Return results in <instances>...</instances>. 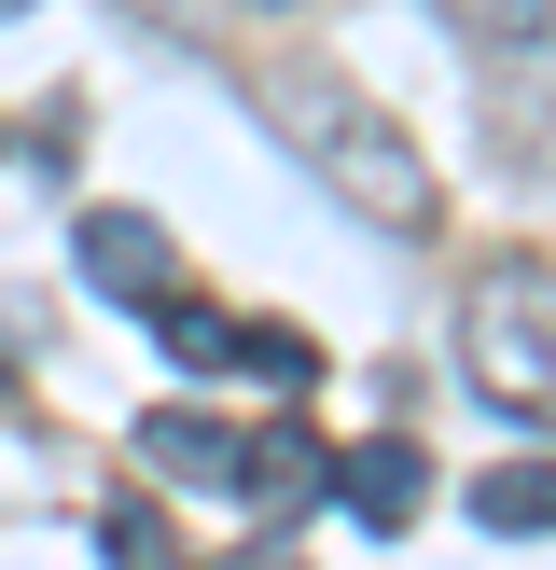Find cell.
<instances>
[{
	"mask_svg": "<svg viewBox=\"0 0 556 570\" xmlns=\"http://www.w3.org/2000/svg\"><path fill=\"white\" fill-rule=\"evenodd\" d=\"M320 488H334V501H348V515H361V529H404V515H417V501H431V460H417V445H404V432H376V445H361V460H320Z\"/></svg>",
	"mask_w": 556,
	"mask_h": 570,
	"instance_id": "277c9868",
	"label": "cell"
},
{
	"mask_svg": "<svg viewBox=\"0 0 556 570\" xmlns=\"http://www.w3.org/2000/svg\"><path fill=\"white\" fill-rule=\"evenodd\" d=\"M473 529H500V543H543V529H556V488H543V460H500V473H473Z\"/></svg>",
	"mask_w": 556,
	"mask_h": 570,
	"instance_id": "52a82bcc",
	"label": "cell"
},
{
	"mask_svg": "<svg viewBox=\"0 0 556 570\" xmlns=\"http://www.w3.org/2000/svg\"><path fill=\"white\" fill-rule=\"evenodd\" d=\"M473 376H487V404L543 417V265H515V278L473 293Z\"/></svg>",
	"mask_w": 556,
	"mask_h": 570,
	"instance_id": "3957f363",
	"label": "cell"
},
{
	"mask_svg": "<svg viewBox=\"0 0 556 570\" xmlns=\"http://www.w3.org/2000/svg\"><path fill=\"white\" fill-rule=\"evenodd\" d=\"M139 445H153V473H181V488H222V501L250 488V432H222V417H153Z\"/></svg>",
	"mask_w": 556,
	"mask_h": 570,
	"instance_id": "8992f818",
	"label": "cell"
},
{
	"mask_svg": "<svg viewBox=\"0 0 556 570\" xmlns=\"http://www.w3.org/2000/svg\"><path fill=\"white\" fill-rule=\"evenodd\" d=\"M83 278H98L111 306H153V293H167V223H139V209H83Z\"/></svg>",
	"mask_w": 556,
	"mask_h": 570,
	"instance_id": "5b68a950",
	"label": "cell"
},
{
	"mask_svg": "<svg viewBox=\"0 0 556 570\" xmlns=\"http://www.w3.org/2000/svg\"><path fill=\"white\" fill-rule=\"evenodd\" d=\"M153 348L181 362V376H265V390L320 376V348H306L292 321H222V306H195V293H153Z\"/></svg>",
	"mask_w": 556,
	"mask_h": 570,
	"instance_id": "7a4b0ae2",
	"label": "cell"
},
{
	"mask_svg": "<svg viewBox=\"0 0 556 570\" xmlns=\"http://www.w3.org/2000/svg\"><path fill=\"white\" fill-rule=\"evenodd\" d=\"M0 14H28V0H0Z\"/></svg>",
	"mask_w": 556,
	"mask_h": 570,
	"instance_id": "8fae6325",
	"label": "cell"
},
{
	"mask_svg": "<svg viewBox=\"0 0 556 570\" xmlns=\"http://www.w3.org/2000/svg\"><path fill=\"white\" fill-rule=\"evenodd\" d=\"M459 28H487V42H543V0H445Z\"/></svg>",
	"mask_w": 556,
	"mask_h": 570,
	"instance_id": "30bf717a",
	"label": "cell"
},
{
	"mask_svg": "<svg viewBox=\"0 0 556 570\" xmlns=\"http://www.w3.org/2000/svg\"><path fill=\"white\" fill-rule=\"evenodd\" d=\"M237 501H278V515L320 501V445H306V432H250V488Z\"/></svg>",
	"mask_w": 556,
	"mask_h": 570,
	"instance_id": "ba28073f",
	"label": "cell"
},
{
	"mask_svg": "<svg viewBox=\"0 0 556 570\" xmlns=\"http://www.w3.org/2000/svg\"><path fill=\"white\" fill-rule=\"evenodd\" d=\"M278 126H292V154L320 167L361 223H431V167L404 154V126H389V111L334 98V83H278Z\"/></svg>",
	"mask_w": 556,
	"mask_h": 570,
	"instance_id": "6da1fadb",
	"label": "cell"
},
{
	"mask_svg": "<svg viewBox=\"0 0 556 570\" xmlns=\"http://www.w3.org/2000/svg\"><path fill=\"white\" fill-rule=\"evenodd\" d=\"M98 543H111V570H181V529H167L153 501H111V515H98Z\"/></svg>",
	"mask_w": 556,
	"mask_h": 570,
	"instance_id": "9c48e42d",
	"label": "cell"
}]
</instances>
